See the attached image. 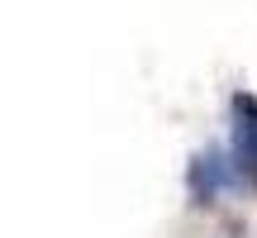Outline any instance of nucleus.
Masks as SVG:
<instances>
[{
  "mask_svg": "<svg viewBox=\"0 0 257 238\" xmlns=\"http://www.w3.org/2000/svg\"><path fill=\"white\" fill-rule=\"evenodd\" d=\"M233 157L248 176H257V100L252 95L233 100Z\"/></svg>",
  "mask_w": 257,
  "mask_h": 238,
  "instance_id": "nucleus-1",
  "label": "nucleus"
},
{
  "mask_svg": "<svg viewBox=\"0 0 257 238\" xmlns=\"http://www.w3.org/2000/svg\"><path fill=\"white\" fill-rule=\"evenodd\" d=\"M219 186H224V162L214 153H200L191 162V195H195V200H214Z\"/></svg>",
  "mask_w": 257,
  "mask_h": 238,
  "instance_id": "nucleus-2",
  "label": "nucleus"
}]
</instances>
